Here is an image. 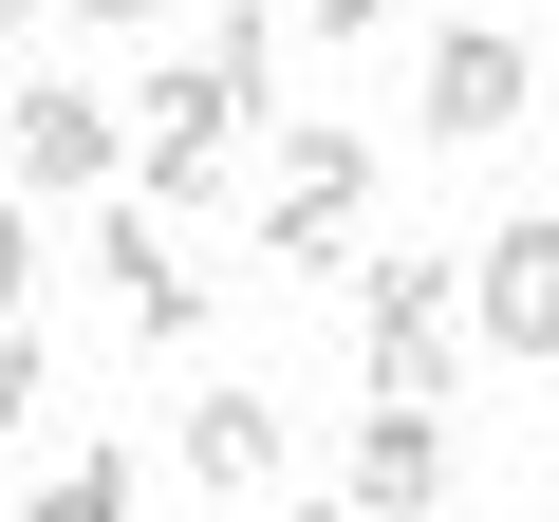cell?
Here are the masks:
<instances>
[{
  "label": "cell",
  "mask_w": 559,
  "mask_h": 522,
  "mask_svg": "<svg viewBox=\"0 0 559 522\" xmlns=\"http://www.w3.org/2000/svg\"><path fill=\"white\" fill-rule=\"evenodd\" d=\"M280 112V0H224V20L131 94V205L150 224H205V187H224V150Z\"/></svg>",
  "instance_id": "1"
},
{
  "label": "cell",
  "mask_w": 559,
  "mask_h": 522,
  "mask_svg": "<svg viewBox=\"0 0 559 522\" xmlns=\"http://www.w3.org/2000/svg\"><path fill=\"white\" fill-rule=\"evenodd\" d=\"M336 299H355V392L373 411H448L466 392V242H392Z\"/></svg>",
  "instance_id": "2"
},
{
  "label": "cell",
  "mask_w": 559,
  "mask_h": 522,
  "mask_svg": "<svg viewBox=\"0 0 559 522\" xmlns=\"http://www.w3.org/2000/svg\"><path fill=\"white\" fill-rule=\"evenodd\" d=\"M373 224V150L336 112H280V168H261V261H299V281H336V242Z\"/></svg>",
  "instance_id": "3"
},
{
  "label": "cell",
  "mask_w": 559,
  "mask_h": 522,
  "mask_svg": "<svg viewBox=\"0 0 559 522\" xmlns=\"http://www.w3.org/2000/svg\"><path fill=\"white\" fill-rule=\"evenodd\" d=\"M0 150H20V205H94V187H131V112H112L94 75H20V94H0Z\"/></svg>",
  "instance_id": "4"
},
{
  "label": "cell",
  "mask_w": 559,
  "mask_h": 522,
  "mask_svg": "<svg viewBox=\"0 0 559 522\" xmlns=\"http://www.w3.org/2000/svg\"><path fill=\"white\" fill-rule=\"evenodd\" d=\"M411 112H429V150H503V131L540 112V57H522L503 20H429V57H411Z\"/></svg>",
  "instance_id": "5"
},
{
  "label": "cell",
  "mask_w": 559,
  "mask_h": 522,
  "mask_svg": "<svg viewBox=\"0 0 559 522\" xmlns=\"http://www.w3.org/2000/svg\"><path fill=\"white\" fill-rule=\"evenodd\" d=\"M466 336L485 355H559V224H485L466 242Z\"/></svg>",
  "instance_id": "6"
},
{
  "label": "cell",
  "mask_w": 559,
  "mask_h": 522,
  "mask_svg": "<svg viewBox=\"0 0 559 522\" xmlns=\"http://www.w3.org/2000/svg\"><path fill=\"white\" fill-rule=\"evenodd\" d=\"M336 503L355 522H429L448 503V411H355L336 429Z\"/></svg>",
  "instance_id": "7"
},
{
  "label": "cell",
  "mask_w": 559,
  "mask_h": 522,
  "mask_svg": "<svg viewBox=\"0 0 559 522\" xmlns=\"http://www.w3.org/2000/svg\"><path fill=\"white\" fill-rule=\"evenodd\" d=\"M112 318H131V355H187L205 336V261H187V224H112Z\"/></svg>",
  "instance_id": "8"
},
{
  "label": "cell",
  "mask_w": 559,
  "mask_h": 522,
  "mask_svg": "<svg viewBox=\"0 0 559 522\" xmlns=\"http://www.w3.org/2000/svg\"><path fill=\"white\" fill-rule=\"evenodd\" d=\"M187 485H205V503H261V485H280V392L224 373V392L187 411Z\"/></svg>",
  "instance_id": "9"
},
{
  "label": "cell",
  "mask_w": 559,
  "mask_h": 522,
  "mask_svg": "<svg viewBox=\"0 0 559 522\" xmlns=\"http://www.w3.org/2000/svg\"><path fill=\"white\" fill-rule=\"evenodd\" d=\"M38 522H131V448H75V466L38 485Z\"/></svg>",
  "instance_id": "10"
},
{
  "label": "cell",
  "mask_w": 559,
  "mask_h": 522,
  "mask_svg": "<svg viewBox=\"0 0 559 522\" xmlns=\"http://www.w3.org/2000/svg\"><path fill=\"white\" fill-rule=\"evenodd\" d=\"M38 411H57V373H38V336H20V318H0V429H38Z\"/></svg>",
  "instance_id": "11"
},
{
  "label": "cell",
  "mask_w": 559,
  "mask_h": 522,
  "mask_svg": "<svg viewBox=\"0 0 559 522\" xmlns=\"http://www.w3.org/2000/svg\"><path fill=\"white\" fill-rule=\"evenodd\" d=\"M373 20H392V0H280V38H336V57H355Z\"/></svg>",
  "instance_id": "12"
},
{
  "label": "cell",
  "mask_w": 559,
  "mask_h": 522,
  "mask_svg": "<svg viewBox=\"0 0 559 522\" xmlns=\"http://www.w3.org/2000/svg\"><path fill=\"white\" fill-rule=\"evenodd\" d=\"M38 299V205H0V318Z\"/></svg>",
  "instance_id": "13"
},
{
  "label": "cell",
  "mask_w": 559,
  "mask_h": 522,
  "mask_svg": "<svg viewBox=\"0 0 559 522\" xmlns=\"http://www.w3.org/2000/svg\"><path fill=\"white\" fill-rule=\"evenodd\" d=\"M75 20H94V38H150V20H168V0H75Z\"/></svg>",
  "instance_id": "14"
},
{
  "label": "cell",
  "mask_w": 559,
  "mask_h": 522,
  "mask_svg": "<svg viewBox=\"0 0 559 522\" xmlns=\"http://www.w3.org/2000/svg\"><path fill=\"white\" fill-rule=\"evenodd\" d=\"M0 38H38V0H0Z\"/></svg>",
  "instance_id": "15"
},
{
  "label": "cell",
  "mask_w": 559,
  "mask_h": 522,
  "mask_svg": "<svg viewBox=\"0 0 559 522\" xmlns=\"http://www.w3.org/2000/svg\"><path fill=\"white\" fill-rule=\"evenodd\" d=\"M299 522H355V503H299Z\"/></svg>",
  "instance_id": "16"
},
{
  "label": "cell",
  "mask_w": 559,
  "mask_h": 522,
  "mask_svg": "<svg viewBox=\"0 0 559 522\" xmlns=\"http://www.w3.org/2000/svg\"><path fill=\"white\" fill-rule=\"evenodd\" d=\"M540 503H559V466H540Z\"/></svg>",
  "instance_id": "17"
}]
</instances>
